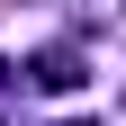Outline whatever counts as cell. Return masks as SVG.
I'll list each match as a JSON object with an SVG mask.
<instances>
[{
  "mask_svg": "<svg viewBox=\"0 0 126 126\" xmlns=\"http://www.w3.org/2000/svg\"><path fill=\"white\" fill-rule=\"evenodd\" d=\"M27 81H45V90H81V81H90V54H81V45H45V54L27 63Z\"/></svg>",
  "mask_w": 126,
  "mask_h": 126,
  "instance_id": "6da1fadb",
  "label": "cell"
},
{
  "mask_svg": "<svg viewBox=\"0 0 126 126\" xmlns=\"http://www.w3.org/2000/svg\"><path fill=\"white\" fill-rule=\"evenodd\" d=\"M63 126H99V117H63Z\"/></svg>",
  "mask_w": 126,
  "mask_h": 126,
  "instance_id": "7a4b0ae2",
  "label": "cell"
}]
</instances>
